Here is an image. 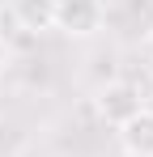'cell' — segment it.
Listing matches in <instances>:
<instances>
[{"label": "cell", "instance_id": "5b68a950", "mask_svg": "<svg viewBox=\"0 0 153 157\" xmlns=\"http://www.w3.org/2000/svg\"><path fill=\"white\" fill-rule=\"evenodd\" d=\"M4 68H9V43L0 38V77H4Z\"/></svg>", "mask_w": 153, "mask_h": 157}, {"label": "cell", "instance_id": "6da1fadb", "mask_svg": "<svg viewBox=\"0 0 153 157\" xmlns=\"http://www.w3.org/2000/svg\"><path fill=\"white\" fill-rule=\"evenodd\" d=\"M102 26V4L98 0H55V26L68 38H89Z\"/></svg>", "mask_w": 153, "mask_h": 157}, {"label": "cell", "instance_id": "277c9868", "mask_svg": "<svg viewBox=\"0 0 153 157\" xmlns=\"http://www.w3.org/2000/svg\"><path fill=\"white\" fill-rule=\"evenodd\" d=\"M17 21L26 30H51L55 26V0H17Z\"/></svg>", "mask_w": 153, "mask_h": 157}, {"label": "cell", "instance_id": "7a4b0ae2", "mask_svg": "<svg viewBox=\"0 0 153 157\" xmlns=\"http://www.w3.org/2000/svg\"><path fill=\"white\" fill-rule=\"evenodd\" d=\"M94 106H98V115L111 123V128H124L145 102H140V89H136V85H128V81H111V85L98 89Z\"/></svg>", "mask_w": 153, "mask_h": 157}, {"label": "cell", "instance_id": "3957f363", "mask_svg": "<svg viewBox=\"0 0 153 157\" xmlns=\"http://www.w3.org/2000/svg\"><path fill=\"white\" fill-rule=\"evenodd\" d=\"M119 144L128 157H153V110L140 106L124 128H119Z\"/></svg>", "mask_w": 153, "mask_h": 157}, {"label": "cell", "instance_id": "8992f818", "mask_svg": "<svg viewBox=\"0 0 153 157\" xmlns=\"http://www.w3.org/2000/svg\"><path fill=\"white\" fill-rule=\"evenodd\" d=\"M149 51H153V30H149Z\"/></svg>", "mask_w": 153, "mask_h": 157}]
</instances>
